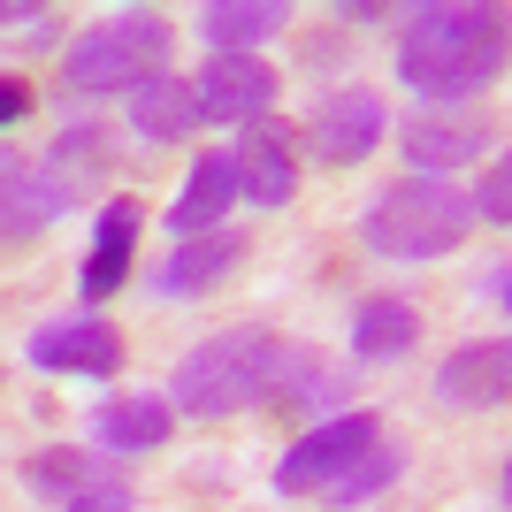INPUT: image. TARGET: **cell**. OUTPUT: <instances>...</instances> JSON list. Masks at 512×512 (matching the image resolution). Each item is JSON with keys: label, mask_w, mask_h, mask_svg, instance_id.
<instances>
[{"label": "cell", "mask_w": 512, "mask_h": 512, "mask_svg": "<svg viewBox=\"0 0 512 512\" xmlns=\"http://www.w3.org/2000/svg\"><path fill=\"white\" fill-rule=\"evenodd\" d=\"M176 421H184V413L169 406V390H123V398H100L92 444L115 451V459H146V451H161L176 436Z\"/></svg>", "instance_id": "9a60e30c"}, {"label": "cell", "mask_w": 512, "mask_h": 512, "mask_svg": "<svg viewBox=\"0 0 512 512\" xmlns=\"http://www.w3.org/2000/svg\"><path fill=\"white\" fill-rule=\"evenodd\" d=\"M497 497H505V512H512V451H505V474H497Z\"/></svg>", "instance_id": "83f0119b"}, {"label": "cell", "mask_w": 512, "mask_h": 512, "mask_svg": "<svg viewBox=\"0 0 512 512\" xmlns=\"http://www.w3.org/2000/svg\"><path fill=\"white\" fill-rule=\"evenodd\" d=\"M421 344V306L398 299V291H375V299L352 306V360L360 367H390Z\"/></svg>", "instance_id": "d6986e66"}, {"label": "cell", "mask_w": 512, "mask_h": 512, "mask_svg": "<svg viewBox=\"0 0 512 512\" xmlns=\"http://www.w3.org/2000/svg\"><path fill=\"white\" fill-rule=\"evenodd\" d=\"M283 23H291L283 0H207L199 8V39H207V54H260Z\"/></svg>", "instance_id": "ffe728a7"}, {"label": "cell", "mask_w": 512, "mask_h": 512, "mask_svg": "<svg viewBox=\"0 0 512 512\" xmlns=\"http://www.w3.org/2000/svg\"><path fill=\"white\" fill-rule=\"evenodd\" d=\"M0 199H8V222H0V230H8V245H31V237H39L46 222H54V207H46V192H39V184H31V169H23L16 153L0 161Z\"/></svg>", "instance_id": "7402d4cb"}, {"label": "cell", "mask_w": 512, "mask_h": 512, "mask_svg": "<svg viewBox=\"0 0 512 512\" xmlns=\"http://www.w3.org/2000/svg\"><path fill=\"white\" fill-rule=\"evenodd\" d=\"M123 107H130V138H146V146H184V138L207 123V115H199V85L176 77V69L153 77V85H138Z\"/></svg>", "instance_id": "ac0fdd59"}, {"label": "cell", "mask_w": 512, "mask_h": 512, "mask_svg": "<svg viewBox=\"0 0 512 512\" xmlns=\"http://www.w3.org/2000/svg\"><path fill=\"white\" fill-rule=\"evenodd\" d=\"M398 474H406V444H390V436H383V444L367 451V459H360V467H352V474H344V482H337V490H329V497H321V505L352 512V505H367V497H383L390 482H398Z\"/></svg>", "instance_id": "603a6c76"}, {"label": "cell", "mask_w": 512, "mask_h": 512, "mask_svg": "<svg viewBox=\"0 0 512 512\" xmlns=\"http://www.w3.org/2000/svg\"><path fill=\"white\" fill-rule=\"evenodd\" d=\"M192 85H199V115L207 123H260V115H276V69L260 54H207V69Z\"/></svg>", "instance_id": "4fadbf2b"}, {"label": "cell", "mask_w": 512, "mask_h": 512, "mask_svg": "<svg viewBox=\"0 0 512 512\" xmlns=\"http://www.w3.org/2000/svg\"><path fill=\"white\" fill-rule=\"evenodd\" d=\"M0 23H8V39L31 46V54H46V46H54V31H62V16H54V8H23V0H16Z\"/></svg>", "instance_id": "d4e9b609"}, {"label": "cell", "mask_w": 512, "mask_h": 512, "mask_svg": "<svg viewBox=\"0 0 512 512\" xmlns=\"http://www.w3.org/2000/svg\"><path fill=\"white\" fill-rule=\"evenodd\" d=\"M428 398H436L444 413H497V406H512V352H505V337L497 344H459L451 360H436Z\"/></svg>", "instance_id": "7c38bea8"}, {"label": "cell", "mask_w": 512, "mask_h": 512, "mask_svg": "<svg viewBox=\"0 0 512 512\" xmlns=\"http://www.w3.org/2000/svg\"><path fill=\"white\" fill-rule=\"evenodd\" d=\"M490 146H497L490 107H421V115H406V123H398V153L413 161V176L474 169Z\"/></svg>", "instance_id": "ba28073f"}, {"label": "cell", "mask_w": 512, "mask_h": 512, "mask_svg": "<svg viewBox=\"0 0 512 512\" xmlns=\"http://www.w3.org/2000/svg\"><path fill=\"white\" fill-rule=\"evenodd\" d=\"M107 176H115V130L100 123V115H85V123H69L54 146H46L39 161V192L54 214L69 207H92V199L107 192Z\"/></svg>", "instance_id": "9c48e42d"}, {"label": "cell", "mask_w": 512, "mask_h": 512, "mask_svg": "<svg viewBox=\"0 0 512 512\" xmlns=\"http://www.w3.org/2000/svg\"><path fill=\"white\" fill-rule=\"evenodd\" d=\"M100 474H115V467H107V459H92V451H77V444H46V451H31V459H23V490L46 497V505H77Z\"/></svg>", "instance_id": "44dd1931"}, {"label": "cell", "mask_w": 512, "mask_h": 512, "mask_svg": "<svg viewBox=\"0 0 512 512\" xmlns=\"http://www.w3.org/2000/svg\"><path fill=\"white\" fill-rule=\"evenodd\" d=\"M31 100H39V92L23 85V77H8V85H0V123H23V115H31Z\"/></svg>", "instance_id": "4316f807"}, {"label": "cell", "mask_w": 512, "mask_h": 512, "mask_svg": "<svg viewBox=\"0 0 512 512\" xmlns=\"http://www.w3.org/2000/svg\"><path fill=\"white\" fill-rule=\"evenodd\" d=\"M138 237H146V207H138V199H107V207L92 214V245H85V260H77V291H85V306L115 299V291L130 283Z\"/></svg>", "instance_id": "8fae6325"}, {"label": "cell", "mask_w": 512, "mask_h": 512, "mask_svg": "<svg viewBox=\"0 0 512 512\" xmlns=\"http://www.w3.org/2000/svg\"><path fill=\"white\" fill-rule=\"evenodd\" d=\"M23 360L39 367V375H77V383H107V375H123V329L85 314H62V321H39L31 337H23Z\"/></svg>", "instance_id": "52a82bcc"}, {"label": "cell", "mask_w": 512, "mask_h": 512, "mask_svg": "<svg viewBox=\"0 0 512 512\" xmlns=\"http://www.w3.org/2000/svg\"><path fill=\"white\" fill-rule=\"evenodd\" d=\"M497 299H505V314H512V268H497Z\"/></svg>", "instance_id": "f1b7e54d"}, {"label": "cell", "mask_w": 512, "mask_h": 512, "mask_svg": "<svg viewBox=\"0 0 512 512\" xmlns=\"http://www.w3.org/2000/svg\"><path fill=\"white\" fill-rule=\"evenodd\" d=\"M237 199H245V169H237V153H199L192 176H184V192L169 199L161 222L176 230V245H184V237H214V230H230L222 214H230Z\"/></svg>", "instance_id": "5bb4252c"}, {"label": "cell", "mask_w": 512, "mask_h": 512, "mask_svg": "<svg viewBox=\"0 0 512 512\" xmlns=\"http://www.w3.org/2000/svg\"><path fill=\"white\" fill-rule=\"evenodd\" d=\"M474 230V192L444 184V176H406L360 207V245L375 260L421 268V260H451Z\"/></svg>", "instance_id": "277c9868"}, {"label": "cell", "mask_w": 512, "mask_h": 512, "mask_svg": "<svg viewBox=\"0 0 512 512\" xmlns=\"http://www.w3.org/2000/svg\"><path fill=\"white\" fill-rule=\"evenodd\" d=\"M383 436H390V428H383V413H375V406H352V413H337V421L306 428L299 444L276 459V490L283 497H329L367 451L383 444Z\"/></svg>", "instance_id": "5b68a950"}, {"label": "cell", "mask_w": 512, "mask_h": 512, "mask_svg": "<svg viewBox=\"0 0 512 512\" xmlns=\"http://www.w3.org/2000/svg\"><path fill=\"white\" fill-rule=\"evenodd\" d=\"M299 161H306V130L283 123V115H260L237 138V169H245V199L253 207H291L299 199Z\"/></svg>", "instance_id": "30bf717a"}, {"label": "cell", "mask_w": 512, "mask_h": 512, "mask_svg": "<svg viewBox=\"0 0 512 512\" xmlns=\"http://www.w3.org/2000/svg\"><path fill=\"white\" fill-rule=\"evenodd\" d=\"M169 16L161 8H123V16L92 23V31H77V39L62 46V77H54V92L62 100H130L138 85H153V77H169Z\"/></svg>", "instance_id": "3957f363"}, {"label": "cell", "mask_w": 512, "mask_h": 512, "mask_svg": "<svg viewBox=\"0 0 512 512\" xmlns=\"http://www.w3.org/2000/svg\"><path fill=\"white\" fill-rule=\"evenodd\" d=\"M474 222H490V230H512V153H497L482 184H474Z\"/></svg>", "instance_id": "cb8c5ba5"}, {"label": "cell", "mask_w": 512, "mask_h": 512, "mask_svg": "<svg viewBox=\"0 0 512 512\" xmlns=\"http://www.w3.org/2000/svg\"><path fill=\"white\" fill-rule=\"evenodd\" d=\"M383 138H390V107L375 85H337L306 115V161H321V169H360L383 153Z\"/></svg>", "instance_id": "8992f818"}, {"label": "cell", "mask_w": 512, "mask_h": 512, "mask_svg": "<svg viewBox=\"0 0 512 512\" xmlns=\"http://www.w3.org/2000/svg\"><path fill=\"white\" fill-rule=\"evenodd\" d=\"M283 360H291V337H276L268 321H237V329H214L207 344H192L169 375V406L184 421H230L245 406H268Z\"/></svg>", "instance_id": "7a4b0ae2"}, {"label": "cell", "mask_w": 512, "mask_h": 512, "mask_svg": "<svg viewBox=\"0 0 512 512\" xmlns=\"http://www.w3.org/2000/svg\"><path fill=\"white\" fill-rule=\"evenodd\" d=\"M245 230H214V237H184L161 268H153V299H207L245 268Z\"/></svg>", "instance_id": "2e32d148"}, {"label": "cell", "mask_w": 512, "mask_h": 512, "mask_svg": "<svg viewBox=\"0 0 512 512\" xmlns=\"http://www.w3.org/2000/svg\"><path fill=\"white\" fill-rule=\"evenodd\" d=\"M62 512H130V482L123 474H100V482H92L77 505H62Z\"/></svg>", "instance_id": "484cf974"}, {"label": "cell", "mask_w": 512, "mask_h": 512, "mask_svg": "<svg viewBox=\"0 0 512 512\" xmlns=\"http://www.w3.org/2000/svg\"><path fill=\"white\" fill-rule=\"evenodd\" d=\"M512 69V8L497 0H421L398 16V85L428 107H474Z\"/></svg>", "instance_id": "6da1fadb"}, {"label": "cell", "mask_w": 512, "mask_h": 512, "mask_svg": "<svg viewBox=\"0 0 512 512\" xmlns=\"http://www.w3.org/2000/svg\"><path fill=\"white\" fill-rule=\"evenodd\" d=\"M337 398H352V383H344V367L329 360V352H314V344H291V360H283V375H276V390H268V406L276 413H291V421H337V413H352V406H337Z\"/></svg>", "instance_id": "e0dca14e"}]
</instances>
